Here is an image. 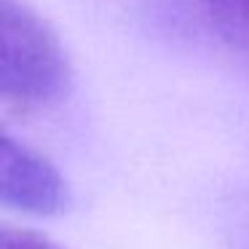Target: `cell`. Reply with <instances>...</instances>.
Masks as SVG:
<instances>
[{"mask_svg": "<svg viewBox=\"0 0 249 249\" xmlns=\"http://www.w3.org/2000/svg\"><path fill=\"white\" fill-rule=\"evenodd\" d=\"M70 62L54 30L22 0H0V97L17 113L49 107L70 86Z\"/></svg>", "mask_w": 249, "mask_h": 249, "instance_id": "6da1fadb", "label": "cell"}, {"mask_svg": "<svg viewBox=\"0 0 249 249\" xmlns=\"http://www.w3.org/2000/svg\"><path fill=\"white\" fill-rule=\"evenodd\" d=\"M0 198L8 209L51 217L67 209L70 193L56 166L14 137L0 142Z\"/></svg>", "mask_w": 249, "mask_h": 249, "instance_id": "7a4b0ae2", "label": "cell"}, {"mask_svg": "<svg viewBox=\"0 0 249 249\" xmlns=\"http://www.w3.org/2000/svg\"><path fill=\"white\" fill-rule=\"evenodd\" d=\"M196 6L225 43L249 54V0H196Z\"/></svg>", "mask_w": 249, "mask_h": 249, "instance_id": "3957f363", "label": "cell"}, {"mask_svg": "<svg viewBox=\"0 0 249 249\" xmlns=\"http://www.w3.org/2000/svg\"><path fill=\"white\" fill-rule=\"evenodd\" d=\"M0 249H59L46 236H38L33 231H19V228H3L0 233Z\"/></svg>", "mask_w": 249, "mask_h": 249, "instance_id": "277c9868", "label": "cell"}]
</instances>
